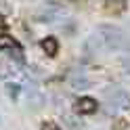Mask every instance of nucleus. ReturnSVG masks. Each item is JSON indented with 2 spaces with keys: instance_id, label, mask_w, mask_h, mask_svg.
I'll use <instances>...</instances> for the list:
<instances>
[{
  "instance_id": "obj_13",
  "label": "nucleus",
  "mask_w": 130,
  "mask_h": 130,
  "mask_svg": "<svg viewBox=\"0 0 130 130\" xmlns=\"http://www.w3.org/2000/svg\"><path fill=\"white\" fill-rule=\"evenodd\" d=\"M126 67H128V74H130V61H126Z\"/></svg>"
},
{
  "instance_id": "obj_3",
  "label": "nucleus",
  "mask_w": 130,
  "mask_h": 130,
  "mask_svg": "<svg viewBox=\"0 0 130 130\" xmlns=\"http://www.w3.org/2000/svg\"><path fill=\"white\" fill-rule=\"evenodd\" d=\"M0 51H9V55H13L19 63H23V51L11 36H0Z\"/></svg>"
},
{
  "instance_id": "obj_14",
  "label": "nucleus",
  "mask_w": 130,
  "mask_h": 130,
  "mask_svg": "<svg viewBox=\"0 0 130 130\" xmlns=\"http://www.w3.org/2000/svg\"><path fill=\"white\" fill-rule=\"evenodd\" d=\"M2 25H4V19H2V17H0V27H2Z\"/></svg>"
},
{
  "instance_id": "obj_7",
  "label": "nucleus",
  "mask_w": 130,
  "mask_h": 130,
  "mask_svg": "<svg viewBox=\"0 0 130 130\" xmlns=\"http://www.w3.org/2000/svg\"><path fill=\"white\" fill-rule=\"evenodd\" d=\"M105 9H107V13L120 15L126 9V0H105Z\"/></svg>"
},
{
  "instance_id": "obj_2",
  "label": "nucleus",
  "mask_w": 130,
  "mask_h": 130,
  "mask_svg": "<svg viewBox=\"0 0 130 130\" xmlns=\"http://www.w3.org/2000/svg\"><path fill=\"white\" fill-rule=\"evenodd\" d=\"M103 96H105V101H107L109 109H113V111H116V109H128L130 107V96L122 90V88H118V86L105 88Z\"/></svg>"
},
{
  "instance_id": "obj_6",
  "label": "nucleus",
  "mask_w": 130,
  "mask_h": 130,
  "mask_svg": "<svg viewBox=\"0 0 130 130\" xmlns=\"http://www.w3.org/2000/svg\"><path fill=\"white\" fill-rule=\"evenodd\" d=\"M76 109H78V113H92L96 109V103L92 99H88V96H84V99H80L76 103Z\"/></svg>"
},
{
  "instance_id": "obj_12",
  "label": "nucleus",
  "mask_w": 130,
  "mask_h": 130,
  "mask_svg": "<svg viewBox=\"0 0 130 130\" xmlns=\"http://www.w3.org/2000/svg\"><path fill=\"white\" fill-rule=\"evenodd\" d=\"M42 130H59V128H57L55 124H51V122H48V124H44V126H42Z\"/></svg>"
},
{
  "instance_id": "obj_5",
  "label": "nucleus",
  "mask_w": 130,
  "mask_h": 130,
  "mask_svg": "<svg viewBox=\"0 0 130 130\" xmlns=\"http://www.w3.org/2000/svg\"><path fill=\"white\" fill-rule=\"evenodd\" d=\"M69 84L74 88H78V90H84V88L90 86V82H88V78H86V74L82 69H74L69 74Z\"/></svg>"
},
{
  "instance_id": "obj_11",
  "label": "nucleus",
  "mask_w": 130,
  "mask_h": 130,
  "mask_svg": "<svg viewBox=\"0 0 130 130\" xmlns=\"http://www.w3.org/2000/svg\"><path fill=\"white\" fill-rule=\"evenodd\" d=\"M6 92H9L13 99H17V94H19V86H17V84H9V86H6Z\"/></svg>"
},
{
  "instance_id": "obj_8",
  "label": "nucleus",
  "mask_w": 130,
  "mask_h": 130,
  "mask_svg": "<svg viewBox=\"0 0 130 130\" xmlns=\"http://www.w3.org/2000/svg\"><path fill=\"white\" fill-rule=\"evenodd\" d=\"M25 92H27V99H29V103L34 105V107H40V105H42V94L36 90V86H34V84L25 86Z\"/></svg>"
},
{
  "instance_id": "obj_1",
  "label": "nucleus",
  "mask_w": 130,
  "mask_h": 130,
  "mask_svg": "<svg viewBox=\"0 0 130 130\" xmlns=\"http://www.w3.org/2000/svg\"><path fill=\"white\" fill-rule=\"evenodd\" d=\"M99 36H101V40L105 42L107 48H113V51H130V38L118 25H101Z\"/></svg>"
},
{
  "instance_id": "obj_4",
  "label": "nucleus",
  "mask_w": 130,
  "mask_h": 130,
  "mask_svg": "<svg viewBox=\"0 0 130 130\" xmlns=\"http://www.w3.org/2000/svg\"><path fill=\"white\" fill-rule=\"evenodd\" d=\"M61 15H65V11L59 4H46L44 9L38 13V17H40V21H57Z\"/></svg>"
},
{
  "instance_id": "obj_9",
  "label": "nucleus",
  "mask_w": 130,
  "mask_h": 130,
  "mask_svg": "<svg viewBox=\"0 0 130 130\" xmlns=\"http://www.w3.org/2000/svg\"><path fill=\"white\" fill-rule=\"evenodd\" d=\"M42 46H44V51L51 55V57L57 55V40H55V38H46L44 42H42Z\"/></svg>"
},
{
  "instance_id": "obj_10",
  "label": "nucleus",
  "mask_w": 130,
  "mask_h": 130,
  "mask_svg": "<svg viewBox=\"0 0 130 130\" xmlns=\"http://www.w3.org/2000/svg\"><path fill=\"white\" fill-rule=\"evenodd\" d=\"M65 124H67L71 130H82V124H80L76 118H71V116H67V118H65Z\"/></svg>"
}]
</instances>
